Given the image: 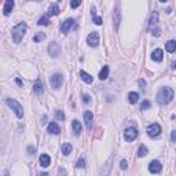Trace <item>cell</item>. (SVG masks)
<instances>
[{
    "label": "cell",
    "mask_w": 176,
    "mask_h": 176,
    "mask_svg": "<svg viewBox=\"0 0 176 176\" xmlns=\"http://www.w3.org/2000/svg\"><path fill=\"white\" fill-rule=\"evenodd\" d=\"M173 95L175 94H173L172 88H169V87L161 88L160 92L157 94V101H158V103H161V105H168L173 99Z\"/></svg>",
    "instance_id": "1"
},
{
    "label": "cell",
    "mask_w": 176,
    "mask_h": 176,
    "mask_svg": "<svg viewBox=\"0 0 176 176\" xmlns=\"http://www.w3.org/2000/svg\"><path fill=\"white\" fill-rule=\"evenodd\" d=\"M26 30H28V25L25 22H20L18 25H15L11 30V35H13V40L14 43H20L22 40V37L25 36Z\"/></svg>",
    "instance_id": "2"
},
{
    "label": "cell",
    "mask_w": 176,
    "mask_h": 176,
    "mask_svg": "<svg viewBox=\"0 0 176 176\" xmlns=\"http://www.w3.org/2000/svg\"><path fill=\"white\" fill-rule=\"evenodd\" d=\"M6 103H7V106L11 109V110L15 113V116L18 118H22L23 117V109H22V106H21L18 102L15 101V99H11V98H7L6 99Z\"/></svg>",
    "instance_id": "3"
},
{
    "label": "cell",
    "mask_w": 176,
    "mask_h": 176,
    "mask_svg": "<svg viewBox=\"0 0 176 176\" xmlns=\"http://www.w3.org/2000/svg\"><path fill=\"white\" fill-rule=\"evenodd\" d=\"M150 30L154 36H160L161 35V29L158 28V14L156 11L150 17Z\"/></svg>",
    "instance_id": "4"
},
{
    "label": "cell",
    "mask_w": 176,
    "mask_h": 176,
    "mask_svg": "<svg viewBox=\"0 0 176 176\" xmlns=\"http://www.w3.org/2000/svg\"><path fill=\"white\" fill-rule=\"evenodd\" d=\"M62 83H63V76L61 74V73L52 74L51 78H50V84H51V87L54 88V90H58V88L62 85Z\"/></svg>",
    "instance_id": "5"
},
{
    "label": "cell",
    "mask_w": 176,
    "mask_h": 176,
    "mask_svg": "<svg viewBox=\"0 0 176 176\" xmlns=\"http://www.w3.org/2000/svg\"><path fill=\"white\" fill-rule=\"evenodd\" d=\"M147 134H149V136H151V138H157L158 135L161 134L160 124H157V123H154V124H150L149 127H147Z\"/></svg>",
    "instance_id": "6"
},
{
    "label": "cell",
    "mask_w": 176,
    "mask_h": 176,
    "mask_svg": "<svg viewBox=\"0 0 176 176\" xmlns=\"http://www.w3.org/2000/svg\"><path fill=\"white\" fill-rule=\"evenodd\" d=\"M124 138L127 142H132V140H135L138 138V129L136 128H127L124 132Z\"/></svg>",
    "instance_id": "7"
},
{
    "label": "cell",
    "mask_w": 176,
    "mask_h": 176,
    "mask_svg": "<svg viewBox=\"0 0 176 176\" xmlns=\"http://www.w3.org/2000/svg\"><path fill=\"white\" fill-rule=\"evenodd\" d=\"M48 54L51 56H58L59 54H61V47H59L58 43H50L48 46Z\"/></svg>",
    "instance_id": "8"
},
{
    "label": "cell",
    "mask_w": 176,
    "mask_h": 176,
    "mask_svg": "<svg viewBox=\"0 0 176 176\" xmlns=\"http://www.w3.org/2000/svg\"><path fill=\"white\" fill-rule=\"evenodd\" d=\"M87 43L90 47H96L99 44V35L96 32H92L87 39Z\"/></svg>",
    "instance_id": "9"
},
{
    "label": "cell",
    "mask_w": 176,
    "mask_h": 176,
    "mask_svg": "<svg viewBox=\"0 0 176 176\" xmlns=\"http://www.w3.org/2000/svg\"><path fill=\"white\" fill-rule=\"evenodd\" d=\"M74 25H76L74 20H73V18H68L66 21H63L62 22V25H61V30H62V33H68L69 30H70V28L74 26Z\"/></svg>",
    "instance_id": "10"
},
{
    "label": "cell",
    "mask_w": 176,
    "mask_h": 176,
    "mask_svg": "<svg viewBox=\"0 0 176 176\" xmlns=\"http://www.w3.org/2000/svg\"><path fill=\"white\" fill-rule=\"evenodd\" d=\"M161 169H162V165H161L160 161H157V160L151 161L150 165H149V171H150L151 173H160Z\"/></svg>",
    "instance_id": "11"
},
{
    "label": "cell",
    "mask_w": 176,
    "mask_h": 176,
    "mask_svg": "<svg viewBox=\"0 0 176 176\" xmlns=\"http://www.w3.org/2000/svg\"><path fill=\"white\" fill-rule=\"evenodd\" d=\"M94 116H92V113L90 110H87L84 113V121H85V127H87V129H92V123H94Z\"/></svg>",
    "instance_id": "12"
},
{
    "label": "cell",
    "mask_w": 176,
    "mask_h": 176,
    "mask_svg": "<svg viewBox=\"0 0 176 176\" xmlns=\"http://www.w3.org/2000/svg\"><path fill=\"white\" fill-rule=\"evenodd\" d=\"M33 91L36 92V94H43L44 92V83L40 78H37L36 81H35V84H33Z\"/></svg>",
    "instance_id": "13"
},
{
    "label": "cell",
    "mask_w": 176,
    "mask_h": 176,
    "mask_svg": "<svg viewBox=\"0 0 176 176\" xmlns=\"http://www.w3.org/2000/svg\"><path fill=\"white\" fill-rule=\"evenodd\" d=\"M40 165H41L43 168H48V166L51 165V158H50L48 154H41V156H40Z\"/></svg>",
    "instance_id": "14"
},
{
    "label": "cell",
    "mask_w": 176,
    "mask_h": 176,
    "mask_svg": "<svg viewBox=\"0 0 176 176\" xmlns=\"http://www.w3.org/2000/svg\"><path fill=\"white\" fill-rule=\"evenodd\" d=\"M13 7H14L13 0H7L6 3H4V7H3V14L4 15H8V14L13 11Z\"/></svg>",
    "instance_id": "15"
},
{
    "label": "cell",
    "mask_w": 176,
    "mask_h": 176,
    "mask_svg": "<svg viewBox=\"0 0 176 176\" xmlns=\"http://www.w3.org/2000/svg\"><path fill=\"white\" fill-rule=\"evenodd\" d=\"M162 50L157 48L153 51V54H151V58H153V61H156V62H161L162 61Z\"/></svg>",
    "instance_id": "16"
},
{
    "label": "cell",
    "mask_w": 176,
    "mask_h": 176,
    "mask_svg": "<svg viewBox=\"0 0 176 176\" xmlns=\"http://www.w3.org/2000/svg\"><path fill=\"white\" fill-rule=\"evenodd\" d=\"M48 132L52 135H59L61 134V128H59V125L56 123H51L48 125Z\"/></svg>",
    "instance_id": "17"
},
{
    "label": "cell",
    "mask_w": 176,
    "mask_h": 176,
    "mask_svg": "<svg viewBox=\"0 0 176 176\" xmlns=\"http://www.w3.org/2000/svg\"><path fill=\"white\" fill-rule=\"evenodd\" d=\"M113 22H114V28L118 29V25L121 22V15H120V11L118 10H114V13H113Z\"/></svg>",
    "instance_id": "18"
},
{
    "label": "cell",
    "mask_w": 176,
    "mask_h": 176,
    "mask_svg": "<svg viewBox=\"0 0 176 176\" xmlns=\"http://www.w3.org/2000/svg\"><path fill=\"white\" fill-rule=\"evenodd\" d=\"M80 77H81V80L84 83H87V84H91V83L94 81V78L91 77V74H88V73L84 72V70H81V72H80Z\"/></svg>",
    "instance_id": "19"
},
{
    "label": "cell",
    "mask_w": 176,
    "mask_h": 176,
    "mask_svg": "<svg viewBox=\"0 0 176 176\" xmlns=\"http://www.w3.org/2000/svg\"><path fill=\"white\" fill-rule=\"evenodd\" d=\"M56 14H59V7L56 4H51L48 11H47V17H52V15H56Z\"/></svg>",
    "instance_id": "20"
},
{
    "label": "cell",
    "mask_w": 176,
    "mask_h": 176,
    "mask_svg": "<svg viewBox=\"0 0 176 176\" xmlns=\"http://www.w3.org/2000/svg\"><path fill=\"white\" fill-rule=\"evenodd\" d=\"M165 50L168 52H175L176 51V41L175 40H169V41L165 44Z\"/></svg>",
    "instance_id": "21"
},
{
    "label": "cell",
    "mask_w": 176,
    "mask_h": 176,
    "mask_svg": "<svg viewBox=\"0 0 176 176\" xmlns=\"http://www.w3.org/2000/svg\"><path fill=\"white\" fill-rule=\"evenodd\" d=\"M72 127H73V131H74V134H76V135H80V132H81V124H80V121L73 120Z\"/></svg>",
    "instance_id": "22"
},
{
    "label": "cell",
    "mask_w": 176,
    "mask_h": 176,
    "mask_svg": "<svg viewBox=\"0 0 176 176\" xmlns=\"http://www.w3.org/2000/svg\"><path fill=\"white\" fill-rule=\"evenodd\" d=\"M108 74H109V66H103V69L99 72V78H101V80H106V78H108Z\"/></svg>",
    "instance_id": "23"
},
{
    "label": "cell",
    "mask_w": 176,
    "mask_h": 176,
    "mask_svg": "<svg viewBox=\"0 0 176 176\" xmlns=\"http://www.w3.org/2000/svg\"><path fill=\"white\" fill-rule=\"evenodd\" d=\"M72 150H73V147H72V144H70V143H65V144H62V153L65 154V156L70 154V153H72Z\"/></svg>",
    "instance_id": "24"
},
{
    "label": "cell",
    "mask_w": 176,
    "mask_h": 176,
    "mask_svg": "<svg viewBox=\"0 0 176 176\" xmlns=\"http://www.w3.org/2000/svg\"><path fill=\"white\" fill-rule=\"evenodd\" d=\"M128 99H129V102L132 105L136 103V102L139 101V94H138V92H131V94L128 95Z\"/></svg>",
    "instance_id": "25"
},
{
    "label": "cell",
    "mask_w": 176,
    "mask_h": 176,
    "mask_svg": "<svg viewBox=\"0 0 176 176\" xmlns=\"http://www.w3.org/2000/svg\"><path fill=\"white\" fill-rule=\"evenodd\" d=\"M147 147L144 146V144H140V147H139V151H138V157L139 158H142V157H144V156H147Z\"/></svg>",
    "instance_id": "26"
},
{
    "label": "cell",
    "mask_w": 176,
    "mask_h": 176,
    "mask_svg": "<svg viewBox=\"0 0 176 176\" xmlns=\"http://www.w3.org/2000/svg\"><path fill=\"white\" fill-rule=\"evenodd\" d=\"M44 39H46V35H44V33H41V32H37L36 36L33 37V41L39 43V41H41V40H44Z\"/></svg>",
    "instance_id": "27"
},
{
    "label": "cell",
    "mask_w": 176,
    "mask_h": 176,
    "mask_svg": "<svg viewBox=\"0 0 176 176\" xmlns=\"http://www.w3.org/2000/svg\"><path fill=\"white\" fill-rule=\"evenodd\" d=\"M55 118L58 121H63L65 120V114H63L62 110H55Z\"/></svg>",
    "instance_id": "28"
},
{
    "label": "cell",
    "mask_w": 176,
    "mask_h": 176,
    "mask_svg": "<svg viewBox=\"0 0 176 176\" xmlns=\"http://www.w3.org/2000/svg\"><path fill=\"white\" fill-rule=\"evenodd\" d=\"M37 25H48V17H41V18H40L39 20V22H37Z\"/></svg>",
    "instance_id": "29"
},
{
    "label": "cell",
    "mask_w": 176,
    "mask_h": 176,
    "mask_svg": "<svg viewBox=\"0 0 176 176\" xmlns=\"http://www.w3.org/2000/svg\"><path fill=\"white\" fill-rule=\"evenodd\" d=\"M151 103L149 101H143V103L140 105V110H147V109H150Z\"/></svg>",
    "instance_id": "30"
},
{
    "label": "cell",
    "mask_w": 176,
    "mask_h": 176,
    "mask_svg": "<svg viewBox=\"0 0 176 176\" xmlns=\"http://www.w3.org/2000/svg\"><path fill=\"white\" fill-rule=\"evenodd\" d=\"M80 4H81L80 0H72V2H70V7H72V8H77Z\"/></svg>",
    "instance_id": "31"
},
{
    "label": "cell",
    "mask_w": 176,
    "mask_h": 176,
    "mask_svg": "<svg viewBox=\"0 0 176 176\" xmlns=\"http://www.w3.org/2000/svg\"><path fill=\"white\" fill-rule=\"evenodd\" d=\"M76 166H77V168H84V166H85L84 158H80V160L77 161V164H76Z\"/></svg>",
    "instance_id": "32"
},
{
    "label": "cell",
    "mask_w": 176,
    "mask_h": 176,
    "mask_svg": "<svg viewBox=\"0 0 176 176\" xmlns=\"http://www.w3.org/2000/svg\"><path fill=\"white\" fill-rule=\"evenodd\" d=\"M120 166H121V169H127L128 168V165H127V160H121V162H120Z\"/></svg>",
    "instance_id": "33"
},
{
    "label": "cell",
    "mask_w": 176,
    "mask_h": 176,
    "mask_svg": "<svg viewBox=\"0 0 176 176\" xmlns=\"http://www.w3.org/2000/svg\"><path fill=\"white\" fill-rule=\"evenodd\" d=\"M94 23H96V25H102V18L101 17H94Z\"/></svg>",
    "instance_id": "34"
},
{
    "label": "cell",
    "mask_w": 176,
    "mask_h": 176,
    "mask_svg": "<svg viewBox=\"0 0 176 176\" xmlns=\"http://www.w3.org/2000/svg\"><path fill=\"white\" fill-rule=\"evenodd\" d=\"M28 153H29L30 156H33V154L36 153V149H35L33 146H28Z\"/></svg>",
    "instance_id": "35"
},
{
    "label": "cell",
    "mask_w": 176,
    "mask_h": 176,
    "mask_svg": "<svg viewBox=\"0 0 176 176\" xmlns=\"http://www.w3.org/2000/svg\"><path fill=\"white\" fill-rule=\"evenodd\" d=\"M83 99H84V103H91V96L90 95H84Z\"/></svg>",
    "instance_id": "36"
},
{
    "label": "cell",
    "mask_w": 176,
    "mask_h": 176,
    "mask_svg": "<svg viewBox=\"0 0 176 176\" xmlns=\"http://www.w3.org/2000/svg\"><path fill=\"white\" fill-rule=\"evenodd\" d=\"M15 83H17V85H20V87H23V83L21 81L20 78H15Z\"/></svg>",
    "instance_id": "37"
},
{
    "label": "cell",
    "mask_w": 176,
    "mask_h": 176,
    "mask_svg": "<svg viewBox=\"0 0 176 176\" xmlns=\"http://www.w3.org/2000/svg\"><path fill=\"white\" fill-rule=\"evenodd\" d=\"M59 176H66L65 169H61V171H59Z\"/></svg>",
    "instance_id": "38"
},
{
    "label": "cell",
    "mask_w": 176,
    "mask_h": 176,
    "mask_svg": "<svg viewBox=\"0 0 176 176\" xmlns=\"http://www.w3.org/2000/svg\"><path fill=\"white\" fill-rule=\"evenodd\" d=\"M171 138H172L173 142H176V131H175V132H172V136H171Z\"/></svg>",
    "instance_id": "39"
},
{
    "label": "cell",
    "mask_w": 176,
    "mask_h": 176,
    "mask_svg": "<svg viewBox=\"0 0 176 176\" xmlns=\"http://www.w3.org/2000/svg\"><path fill=\"white\" fill-rule=\"evenodd\" d=\"M139 84L142 85V87H144V85H146V81H144V80H140V81H139Z\"/></svg>",
    "instance_id": "40"
},
{
    "label": "cell",
    "mask_w": 176,
    "mask_h": 176,
    "mask_svg": "<svg viewBox=\"0 0 176 176\" xmlns=\"http://www.w3.org/2000/svg\"><path fill=\"white\" fill-rule=\"evenodd\" d=\"M3 176H8V172H7V171H4V172H3Z\"/></svg>",
    "instance_id": "41"
},
{
    "label": "cell",
    "mask_w": 176,
    "mask_h": 176,
    "mask_svg": "<svg viewBox=\"0 0 176 176\" xmlns=\"http://www.w3.org/2000/svg\"><path fill=\"white\" fill-rule=\"evenodd\" d=\"M40 176H48V173H41Z\"/></svg>",
    "instance_id": "42"
}]
</instances>
